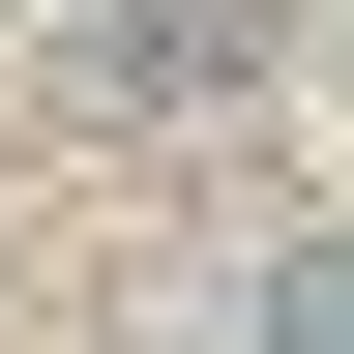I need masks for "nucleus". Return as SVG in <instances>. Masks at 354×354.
<instances>
[{
	"instance_id": "f257e3e1",
	"label": "nucleus",
	"mask_w": 354,
	"mask_h": 354,
	"mask_svg": "<svg viewBox=\"0 0 354 354\" xmlns=\"http://www.w3.org/2000/svg\"><path fill=\"white\" fill-rule=\"evenodd\" d=\"M266 59V0H148V30H118V88H236Z\"/></svg>"
}]
</instances>
